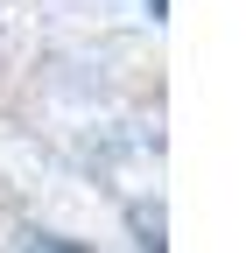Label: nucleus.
<instances>
[{"label": "nucleus", "mask_w": 246, "mask_h": 253, "mask_svg": "<svg viewBox=\"0 0 246 253\" xmlns=\"http://www.w3.org/2000/svg\"><path fill=\"white\" fill-rule=\"evenodd\" d=\"M36 253H84V246H71V239H36Z\"/></svg>", "instance_id": "1"}]
</instances>
